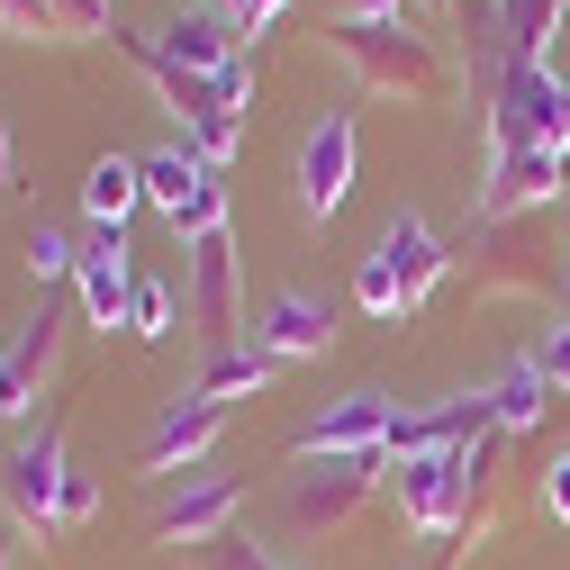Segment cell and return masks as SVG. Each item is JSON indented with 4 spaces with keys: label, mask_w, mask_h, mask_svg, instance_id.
<instances>
[{
    "label": "cell",
    "mask_w": 570,
    "mask_h": 570,
    "mask_svg": "<svg viewBox=\"0 0 570 570\" xmlns=\"http://www.w3.org/2000/svg\"><path fill=\"white\" fill-rule=\"evenodd\" d=\"M326 46L363 73V91H381V100H444L453 91V63H444V46L425 37L416 19H335L326 28Z\"/></svg>",
    "instance_id": "obj_1"
},
{
    "label": "cell",
    "mask_w": 570,
    "mask_h": 570,
    "mask_svg": "<svg viewBox=\"0 0 570 570\" xmlns=\"http://www.w3.org/2000/svg\"><path fill=\"white\" fill-rule=\"evenodd\" d=\"M453 263L471 272L480 299H543V291H561V254H543V218H480Z\"/></svg>",
    "instance_id": "obj_2"
},
{
    "label": "cell",
    "mask_w": 570,
    "mask_h": 570,
    "mask_svg": "<svg viewBox=\"0 0 570 570\" xmlns=\"http://www.w3.org/2000/svg\"><path fill=\"white\" fill-rule=\"evenodd\" d=\"M561 10L570 0H489L480 10V46H471V82L498 91L508 73H543L552 37H561Z\"/></svg>",
    "instance_id": "obj_3"
},
{
    "label": "cell",
    "mask_w": 570,
    "mask_h": 570,
    "mask_svg": "<svg viewBox=\"0 0 570 570\" xmlns=\"http://www.w3.org/2000/svg\"><path fill=\"white\" fill-rule=\"evenodd\" d=\"M399 471V517L416 534H471V480H480V444L471 453H416V462H390Z\"/></svg>",
    "instance_id": "obj_4"
},
{
    "label": "cell",
    "mask_w": 570,
    "mask_h": 570,
    "mask_svg": "<svg viewBox=\"0 0 570 570\" xmlns=\"http://www.w3.org/2000/svg\"><path fill=\"white\" fill-rule=\"evenodd\" d=\"M390 453H353V462H326V471H291V498H281V517H291V534H335L372 508Z\"/></svg>",
    "instance_id": "obj_5"
},
{
    "label": "cell",
    "mask_w": 570,
    "mask_h": 570,
    "mask_svg": "<svg viewBox=\"0 0 570 570\" xmlns=\"http://www.w3.org/2000/svg\"><path fill=\"white\" fill-rule=\"evenodd\" d=\"M10 517L37 534V543H55L63 534V489H73V462H63V425L55 416H37V435L10 453Z\"/></svg>",
    "instance_id": "obj_6"
},
{
    "label": "cell",
    "mask_w": 570,
    "mask_h": 570,
    "mask_svg": "<svg viewBox=\"0 0 570 570\" xmlns=\"http://www.w3.org/2000/svg\"><path fill=\"white\" fill-rule=\"evenodd\" d=\"M390 425H399L390 390H344L326 416H308L299 435H291V453H299V462H353V453H390Z\"/></svg>",
    "instance_id": "obj_7"
},
{
    "label": "cell",
    "mask_w": 570,
    "mask_h": 570,
    "mask_svg": "<svg viewBox=\"0 0 570 570\" xmlns=\"http://www.w3.org/2000/svg\"><path fill=\"white\" fill-rule=\"evenodd\" d=\"M109 46H118V55L136 63V73H146V82H155V100H164V109L181 118V146H190V136H199V127H218V118H236V109H227V91H218V82H208V73H190V63H173V55L155 46V37H136V28H118Z\"/></svg>",
    "instance_id": "obj_8"
},
{
    "label": "cell",
    "mask_w": 570,
    "mask_h": 570,
    "mask_svg": "<svg viewBox=\"0 0 570 570\" xmlns=\"http://www.w3.org/2000/svg\"><path fill=\"white\" fill-rule=\"evenodd\" d=\"M236 517H245V480H227V471H190L164 508H155V543H227L236 534Z\"/></svg>",
    "instance_id": "obj_9"
},
{
    "label": "cell",
    "mask_w": 570,
    "mask_h": 570,
    "mask_svg": "<svg viewBox=\"0 0 570 570\" xmlns=\"http://www.w3.org/2000/svg\"><path fill=\"white\" fill-rule=\"evenodd\" d=\"M190 317L208 344H236L245 335V281H236V236H199L190 245Z\"/></svg>",
    "instance_id": "obj_10"
},
{
    "label": "cell",
    "mask_w": 570,
    "mask_h": 570,
    "mask_svg": "<svg viewBox=\"0 0 570 570\" xmlns=\"http://www.w3.org/2000/svg\"><path fill=\"white\" fill-rule=\"evenodd\" d=\"M218 435H227V407H218V399H199V390H181V399H164V416H155V435H146V453H136V462L190 480Z\"/></svg>",
    "instance_id": "obj_11"
},
{
    "label": "cell",
    "mask_w": 570,
    "mask_h": 570,
    "mask_svg": "<svg viewBox=\"0 0 570 570\" xmlns=\"http://www.w3.org/2000/svg\"><path fill=\"white\" fill-rule=\"evenodd\" d=\"M372 254H381V263H390V281H399V317H416L425 299L444 291V272H453V254H444V236L425 227V218H390Z\"/></svg>",
    "instance_id": "obj_12"
},
{
    "label": "cell",
    "mask_w": 570,
    "mask_h": 570,
    "mask_svg": "<svg viewBox=\"0 0 570 570\" xmlns=\"http://www.w3.org/2000/svg\"><path fill=\"white\" fill-rule=\"evenodd\" d=\"M344 199H353V118L326 109L308 127V146H299V208L308 218H335Z\"/></svg>",
    "instance_id": "obj_13"
},
{
    "label": "cell",
    "mask_w": 570,
    "mask_h": 570,
    "mask_svg": "<svg viewBox=\"0 0 570 570\" xmlns=\"http://www.w3.org/2000/svg\"><path fill=\"white\" fill-rule=\"evenodd\" d=\"M173 63H190V73H208V82H218L227 73V63H245L254 55V37L227 19V10H208V0H190V10H173V28L155 37Z\"/></svg>",
    "instance_id": "obj_14"
},
{
    "label": "cell",
    "mask_w": 570,
    "mask_h": 570,
    "mask_svg": "<svg viewBox=\"0 0 570 570\" xmlns=\"http://www.w3.org/2000/svg\"><path fill=\"white\" fill-rule=\"evenodd\" d=\"M73 291H82L91 326H127V291H136V263H127V227H91V236H82Z\"/></svg>",
    "instance_id": "obj_15"
},
{
    "label": "cell",
    "mask_w": 570,
    "mask_h": 570,
    "mask_svg": "<svg viewBox=\"0 0 570 570\" xmlns=\"http://www.w3.org/2000/svg\"><path fill=\"white\" fill-rule=\"evenodd\" d=\"M254 344L272 353V363H326V344H335V308L308 299V291H281V299L254 317Z\"/></svg>",
    "instance_id": "obj_16"
},
{
    "label": "cell",
    "mask_w": 570,
    "mask_h": 570,
    "mask_svg": "<svg viewBox=\"0 0 570 570\" xmlns=\"http://www.w3.org/2000/svg\"><path fill=\"white\" fill-rule=\"evenodd\" d=\"M561 181H570V155H517V164H489V181H480V218H534V208H552L561 199Z\"/></svg>",
    "instance_id": "obj_17"
},
{
    "label": "cell",
    "mask_w": 570,
    "mask_h": 570,
    "mask_svg": "<svg viewBox=\"0 0 570 570\" xmlns=\"http://www.w3.org/2000/svg\"><path fill=\"white\" fill-rule=\"evenodd\" d=\"M543 399H552V381L534 372V353H517V363L489 381V416H498V435H534V425H543Z\"/></svg>",
    "instance_id": "obj_18"
},
{
    "label": "cell",
    "mask_w": 570,
    "mask_h": 570,
    "mask_svg": "<svg viewBox=\"0 0 570 570\" xmlns=\"http://www.w3.org/2000/svg\"><path fill=\"white\" fill-rule=\"evenodd\" d=\"M272 372H281V363H272L263 344H227V353H208V372H199L190 390H199V399H218V407H236L245 390H272Z\"/></svg>",
    "instance_id": "obj_19"
},
{
    "label": "cell",
    "mask_w": 570,
    "mask_h": 570,
    "mask_svg": "<svg viewBox=\"0 0 570 570\" xmlns=\"http://www.w3.org/2000/svg\"><path fill=\"white\" fill-rule=\"evenodd\" d=\"M136 173H146V199L164 208V218H181V208L199 199V181H208V164H199L190 146H155V155H136Z\"/></svg>",
    "instance_id": "obj_20"
},
{
    "label": "cell",
    "mask_w": 570,
    "mask_h": 570,
    "mask_svg": "<svg viewBox=\"0 0 570 570\" xmlns=\"http://www.w3.org/2000/svg\"><path fill=\"white\" fill-rule=\"evenodd\" d=\"M146 199V173H136V155H100L91 181H82V208H91V227H127V208Z\"/></svg>",
    "instance_id": "obj_21"
},
{
    "label": "cell",
    "mask_w": 570,
    "mask_h": 570,
    "mask_svg": "<svg viewBox=\"0 0 570 570\" xmlns=\"http://www.w3.org/2000/svg\"><path fill=\"white\" fill-rule=\"evenodd\" d=\"M127 335H146V344L173 335V291H164L155 272H136V291H127Z\"/></svg>",
    "instance_id": "obj_22"
},
{
    "label": "cell",
    "mask_w": 570,
    "mask_h": 570,
    "mask_svg": "<svg viewBox=\"0 0 570 570\" xmlns=\"http://www.w3.org/2000/svg\"><path fill=\"white\" fill-rule=\"evenodd\" d=\"M46 19H55V37H118L109 0H46Z\"/></svg>",
    "instance_id": "obj_23"
},
{
    "label": "cell",
    "mask_w": 570,
    "mask_h": 570,
    "mask_svg": "<svg viewBox=\"0 0 570 570\" xmlns=\"http://www.w3.org/2000/svg\"><path fill=\"white\" fill-rule=\"evenodd\" d=\"M353 308L399 317V281H390V263H381V254H363V263H353Z\"/></svg>",
    "instance_id": "obj_24"
},
{
    "label": "cell",
    "mask_w": 570,
    "mask_h": 570,
    "mask_svg": "<svg viewBox=\"0 0 570 570\" xmlns=\"http://www.w3.org/2000/svg\"><path fill=\"white\" fill-rule=\"evenodd\" d=\"M73 263H82V245H63L55 227H37V236H28V272H37V281H63Z\"/></svg>",
    "instance_id": "obj_25"
},
{
    "label": "cell",
    "mask_w": 570,
    "mask_h": 570,
    "mask_svg": "<svg viewBox=\"0 0 570 570\" xmlns=\"http://www.w3.org/2000/svg\"><path fill=\"white\" fill-rule=\"evenodd\" d=\"M534 372H543L552 390H570V317H561V326H543V344H534Z\"/></svg>",
    "instance_id": "obj_26"
},
{
    "label": "cell",
    "mask_w": 570,
    "mask_h": 570,
    "mask_svg": "<svg viewBox=\"0 0 570 570\" xmlns=\"http://www.w3.org/2000/svg\"><path fill=\"white\" fill-rule=\"evenodd\" d=\"M208 570H291V561H281V552H263V543H208Z\"/></svg>",
    "instance_id": "obj_27"
},
{
    "label": "cell",
    "mask_w": 570,
    "mask_h": 570,
    "mask_svg": "<svg viewBox=\"0 0 570 570\" xmlns=\"http://www.w3.org/2000/svg\"><path fill=\"white\" fill-rule=\"evenodd\" d=\"M91 517H100V480H91V471H73V489H63V534H82Z\"/></svg>",
    "instance_id": "obj_28"
},
{
    "label": "cell",
    "mask_w": 570,
    "mask_h": 570,
    "mask_svg": "<svg viewBox=\"0 0 570 570\" xmlns=\"http://www.w3.org/2000/svg\"><path fill=\"white\" fill-rule=\"evenodd\" d=\"M208 10H227V19L245 28V37H263V28L281 19V10H291V0H208Z\"/></svg>",
    "instance_id": "obj_29"
},
{
    "label": "cell",
    "mask_w": 570,
    "mask_h": 570,
    "mask_svg": "<svg viewBox=\"0 0 570 570\" xmlns=\"http://www.w3.org/2000/svg\"><path fill=\"white\" fill-rule=\"evenodd\" d=\"M0 28H10V37H55L46 0H0Z\"/></svg>",
    "instance_id": "obj_30"
},
{
    "label": "cell",
    "mask_w": 570,
    "mask_h": 570,
    "mask_svg": "<svg viewBox=\"0 0 570 570\" xmlns=\"http://www.w3.org/2000/svg\"><path fill=\"white\" fill-rule=\"evenodd\" d=\"M543 517H552V525H570V453L543 471Z\"/></svg>",
    "instance_id": "obj_31"
},
{
    "label": "cell",
    "mask_w": 570,
    "mask_h": 570,
    "mask_svg": "<svg viewBox=\"0 0 570 570\" xmlns=\"http://www.w3.org/2000/svg\"><path fill=\"white\" fill-rule=\"evenodd\" d=\"M335 19H407V0H335Z\"/></svg>",
    "instance_id": "obj_32"
},
{
    "label": "cell",
    "mask_w": 570,
    "mask_h": 570,
    "mask_svg": "<svg viewBox=\"0 0 570 570\" xmlns=\"http://www.w3.org/2000/svg\"><path fill=\"white\" fill-rule=\"evenodd\" d=\"M10 173H19V146H10V118H0V190H10Z\"/></svg>",
    "instance_id": "obj_33"
},
{
    "label": "cell",
    "mask_w": 570,
    "mask_h": 570,
    "mask_svg": "<svg viewBox=\"0 0 570 570\" xmlns=\"http://www.w3.org/2000/svg\"><path fill=\"white\" fill-rule=\"evenodd\" d=\"M0 570H19V534L10 525H0Z\"/></svg>",
    "instance_id": "obj_34"
},
{
    "label": "cell",
    "mask_w": 570,
    "mask_h": 570,
    "mask_svg": "<svg viewBox=\"0 0 570 570\" xmlns=\"http://www.w3.org/2000/svg\"><path fill=\"white\" fill-rule=\"evenodd\" d=\"M552 299H561V317H570V254H561V291H552Z\"/></svg>",
    "instance_id": "obj_35"
},
{
    "label": "cell",
    "mask_w": 570,
    "mask_h": 570,
    "mask_svg": "<svg viewBox=\"0 0 570 570\" xmlns=\"http://www.w3.org/2000/svg\"><path fill=\"white\" fill-rule=\"evenodd\" d=\"M425 10H462V0H425Z\"/></svg>",
    "instance_id": "obj_36"
}]
</instances>
